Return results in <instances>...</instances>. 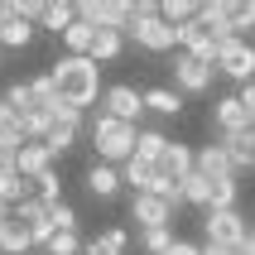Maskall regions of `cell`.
Returning <instances> with one entry per match:
<instances>
[{"instance_id":"6da1fadb","label":"cell","mask_w":255,"mask_h":255,"mask_svg":"<svg viewBox=\"0 0 255 255\" xmlns=\"http://www.w3.org/2000/svg\"><path fill=\"white\" fill-rule=\"evenodd\" d=\"M48 77H53L58 101L72 106V111H87L92 101H101V68L92 63V58H63Z\"/></svg>"},{"instance_id":"7a4b0ae2","label":"cell","mask_w":255,"mask_h":255,"mask_svg":"<svg viewBox=\"0 0 255 255\" xmlns=\"http://www.w3.org/2000/svg\"><path fill=\"white\" fill-rule=\"evenodd\" d=\"M135 140H140V126H126V121H116V116L97 111L92 116V144H97V159L101 164H130L135 159Z\"/></svg>"},{"instance_id":"3957f363","label":"cell","mask_w":255,"mask_h":255,"mask_svg":"<svg viewBox=\"0 0 255 255\" xmlns=\"http://www.w3.org/2000/svg\"><path fill=\"white\" fill-rule=\"evenodd\" d=\"M202 231H207V246H222V251H241L251 236V227L236 207L231 212H202Z\"/></svg>"},{"instance_id":"277c9868","label":"cell","mask_w":255,"mask_h":255,"mask_svg":"<svg viewBox=\"0 0 255 255\" xmlns=\"http://www.w3.org/2000/svg\"><path fill=\"white\" fill-rule=\"evenodd\" d=\"M217 72L231 77V82H255V43L251 39H227L217 48Z\"/></svg>"},{"instance_id":"5b68a950","label":"cell","mask_w":255,"mask_h":255,"mask_svg":"<svg viewBox=\"0 0 255 255\" xmlns=\"http://www.w3.org/2000/svg\"><path fill=\"white\" fill-rule=\"evenodd\" d=\"M101 111L116 116V121H126V126H140V116H144V92H135L130 82H116L101 92Z\"/></svg>"},{"instance_id":"8992f818","label":"cell","mask_w":255,"mask_h":255,"mask_svg":"<svg viewBox=\"0 0 255 255\" xmlns=\"http://www.w3.org/2000/svg\"><path fill=\"white\" fill-rule=\"evenodd\" d=\"M212 77H217L212 63H198L193 53H178V58H173V87H178V92L202 97V92H212Z\"/></svg>"},{"instance_id":"52a82bcc","label":"cell","mask_w":255,"mask_h":255,"mask_svg":"<svg viewBox=\"0 0 255 255\" xmlns=\"http://www.w3.org/2000/svg\"><path fill=\"white\" fill-rule=\"evenodd\" d=\"M130 39L140 43L144 53H173V48H178V39H173V24H164L159 14H149V19H135Z\"/></svg>"},{"instance_id":"ba28073f","label":"cell","mask_w":255,"mask_h":255,"mask_svg":"<svg viewBox=\"0 0 255 255\" xmlns=\"http://www.w3.org/2000/svg\"><path fill=\"white\" fill-rule=\"evenodd\" d=\"M130 217H135L140 231H159V227L173 222V207L164 198H154V193H135V198H130Z\"/></svg>"},{"instance_id":"9c48e42d","label":"cell","mask_w":255,"mask_h":255,"mask_svg":"<svg viewBox=\"0 0 255 255\" xmlns=\"http://www.w3.org/2000/svg\"><path fill=\"white\" fill-rule=\"evenodd\" d=\"M14 222H19V227L29 231V236H34V246H48L53 241V217H48V207H43L39 198H29V202H19V207H14Z\"/></svg>"},{"instance_id":"30bf717a","label":"cell","mask_w":255,"mask_h":255,"mask_svg":"<svg viewBox=\"0 0 255 255\" xmlns=\"http://www.w3.org/2000/svg\"><path fill=\"white\" fill-rule=\"evenodd\" d=\"M77 135H82V111H72V106H63L58 101V111H53V130H48V149L53 154H63V149H72L77 144Z\"/></svg>"},{"instance_id":"8fae6325","label":"cell","mask_w":255,"mask_h":255,"mask_svg":"<svg viewBox=\"0 0 255 255\" xmlns=\"http://www.w3.org/2000/svg\"><path fill=\"white\" fill-rule=\"evenodd\" d=\"M212 126L222 130V135H241V130H255V121H251V111L241 106V97L231 92V97H217V106H212Z\"/></svg>"},{"instance_id":"7c38bea8","label":"cell","mask_w":255,"mask_h":255,"mask_svg":"<svg viewBox=\"0 0 255 255\" xmlns=\"http://www.w3.org/2000/svg\"><path fill=\"white\" fill-rule=\"evenodd\" d=\"M53 149H48V144H34L29 140L24 149H19V159H14V173H19V178H29V183H39L43 173H53Z\"/></svg>"},{"instance_id":"4fadbf2b","label":"cell","mask_w":255,"mask_h":255,"mask_svg":"<svg viewBox=\"0 0 255 255\" xmlns=\"http://www.w3.org/2000/svg\"><path fill=\"white\" fill-rule=\"evenodd\" d=\"M159 173H164V178H173V183L193 178V173H198V149H188V144L169 140V149H164V159H159Z\"/></svg>"},{"instance_id":"5bb4252c","label":"cell","mask_w":255,"mask_h":255,"mask_svg":"<svg viewBox=\"0 0 255 255\" xmlns=\"http://www.w3.org/2000/svg\"><path fill=\"white\" fill-rule=\"evenodd\" d=\"M198 173H202V178H212V183L236 178V164H231V154H227V144H222V140L198 149Z\"/></svg>"},{"instance_id":"9a60e30c","label":"cell","mask_w":255,"mask_h":255,"mask_svg":"<svg viewBox=\"0 0 255 255\" xmlns=\"http://www.w3.org/2000/svg\"><path fill=\"white\" fill-rule=\"evenodd\" d=\"M87 193H92V198H116V193H121V169L97 159V164L87 169Z\"/></svg>"},{"instance_id":"2e32d148","label":"cell","mask_w":255,"mask_h":255,"mask_svg":"<svg viewBox=\"0 0 255 255\" xmlns=\"http://www.w3.org/2000/svg\"><path fill=\"white\" fill-rule=\"evenodd\" d=\"M222 144H227V154H231V164H236V173H241V169H255V130L222 135Z\"/></svg>"},{"instance_id":"e0dca14e","label":"cell","mask_w":255,"mask_h":255,"mask_svg":"<svg viewBox=\"0 0 255 255\" xmlns=\"http://www.w3.org/2000/svg\"><path fill=\"white\" fill-rule=\"evenodd\" d=\"M144 111L178 116V111H183V92H178V87H149V92H144Z\"/></svg>"},{"instance_id":"ac0fdd59","label":"cell","mask_w":255,"mask_h":255,"mask_svg":"<svg viewBox=\"0 0 255 255\" xmlns=\"http://www.w3.org/2000/svg\"><path fill=\"white\" fill-rule=\"evenodd\" d=\"M29 198H34V183L19 178L14 169H0V202H5V207H19V202H29Z\"/></svg>"},{"instance_id":"d6986e66","label":"cell","mask_w":255,"mask_h":255,"mask_svg":"<svg viewBox=\"0 0 255 255\" xmlns=\"http://www.w3.org/2000/svg\"><path fill=\"white\" fill-rule=\"evenodd\" d=\"M159 178V164H144V159H130V164H121V183H130L135 193H149Z\"/></svg>"},{"instance_id":"ffe728a7","label":"cell","mask_w":255,"mask_h":255,"mask_svg":"<svg viewBox=\"0 0 255 255\" xmlns=\"http://www.w3.org/2000/svg\"><path fill=\"white\" fill-rule=\"evenodd\" d=\"M24 251H34V236L10 217V222L0 227V255H24Z\"/></svg>"},{"instance_id":"44dd1931","label":"cell","mask_w":255,"mask_h":255,"mask_svg":"<svg viewBox=\"0 0 255 255\" xmlns=\"http://www.w3.org/2000/svg\"><path fill=\"white\" fill-rule=\"evenodd\" d=\"M72 24H77V5H68V0H48L43 29H48V34H68Z\"/></svg>"},{"instance_id":"7402d4cb","label":"cell","mask_w":255,"mask_h":255,"mask_svg":"<svg viewBox=\"0 0 255 255\" xmlns=\"http://www.w3.org/2000/svg\"><path fill=\"white\" fill-rule=\"evenodd\" d=\"M164 149H169V135H164V130H140V140H135V159L159 164V159H164Z\"/></svg>"},{"instance_id":"603a6c76","label":"cell","mask_w":255,"mask_h":255,"mask_svg":"<svg viewBox=\"0 0 255 255\" xmlns=\"http://www.w3.org/2000/svg\"><path fill=\"white\" fill-rule=\"evenodd\" d=\"M126 241H130L126 231L111 227V231H101V236H92V241L82 246V255H121V251H126Z\"/></svg>"},{"instance_id":"cb8c5ba5","label":"cell","mask_w":255,"mask_h":255,"mask_svg":"<svg viewBox=\"0 0 255 255\" xmlns=\"http://www.w3.org/2000/svg\"><path fill=\"white\" fill-rule=\"evenodd\" d=\"M29 43H34V24L5 14V24H0V48H29Z\"/></svg>"},{"instance_id":"d4e9b609","label":"cell","mask_w":255,"mask_h":255,"mask_svg":"<svg viewBox=\"0 0 255 255\" xmlns=\"http://www.w3.org/2000/svg\"><path fill=\"white\" fill-rule=\"evenodd\" d=\"M48 130H53V111H43V106H29V111H24V140L43 144V140H48Z\"/></svg>"},{"instance_id":"484cf974","label":"cell","mask_w":255,"mask_h":255,"mask_svg":"<svg viewBox=\"0 0 255 255\" xmlns=\"http://www.w3.org/2000/svg\"><path fill=\"white\" fill-rule=\"evenodd\" d=\"M198 10H202V5H193V0H164V5H159V19L178 29V24H193Z\"/></svg>"},{"instance_id":"4316f807","label":"cell","mask_w":255,"mask_h":255,"mask_svg":"<svg viewBox=\"0 0 255 255\" xmlns=\"http://www.w3.org/2000/svg\"><path fill=\"white\" fill-rule=\"evenodd\" d=\"M231 34L236 39L255 34V0H231Z\"/></svg>"},{"instance_id":"83f0119b","label":"cell","mask_w":255,"mask_h":255,"mask_svg":"<svg viewBox=\"0 0 255 255\" xmlns=\"http://www.w3.org/2000/svg\"><path fill=\"white\" fill-rule=\"evenodd\" d=\"M183 202H193V207H212V178H202V173H193V178H183Z\"/></svg>"},{"instance_id":"f1b7e54d","label":"cell","mask_w":255,"mask_h":255,"mask_svg":"<svg viewBox=\"0 0 255 255\" xmlns=\"http://www.w3.org/2000/svg\"><path fill=\"white\" fill-rule=\"evenodd\" d=\"M121 48H126V34H97V48H92V63H116L121 58Z\"/></svg>"},{"instance_id":"f546056e","label":"cell","mask_w":255,"mask_h":255,"mask_svg":"<svg viewBox=\"0 0 255 255\" xmlns=\"http://www.w3.org/2000/svg\"><path fill=\"white\" fill-rule=\"evenodd\" d=\"M0 135H14V140H24V111L10 106V101L0 97Z\"/></svg>"},{"instance_id":"4dcf8cb0","label":"cell","mask_w":255,"mask_h":255,"mask_svg":"<svg viewBox=\"0 0 255 255\" xmlns=\"http://www.w3.org/2000/svg\"><path fill=\"white\" fill-rule=\"evenodd\" d=\"M34 198H39L43 207H58V202H63V178H58V173H43L39 183H34Z\"/></svg>"},{"instance_id":"1f68e13d","label":"cell","mask_w":255,"mask_h":255,"mask_svg":"<svg viewBox=\"0 0 255 255\" xmlns=\"http://www.w3.org/2000/svg\"><path fill=\"white\" fill-rule=\"evenodd\" d=\"M82 236H77V231H53V241H48V246H43V251H48V255H82Z\"/></svg>"},{"instance_id":"d6a6232c","label":"cell","mask_w":255,"mask_h":255,"mask_svg":"<svg viewBox=\"0 0 255 255\" xmlns=\"http://www.w3.org/2000/svg\"><path fill=\"white\" fill-rule=\"evenodd\" d=\"M178 241L173 236V227H159V231H144V251L149 255H169V246Z\"/></svg>"},{"instance_id":"836d02e7","label":"cell","mask_w":255,"mask_h":255,"mask_svg":"<svg viewBox=\"0 0 255 255\" xmlns=\"http://www.w3.org/2000/svg\"><path fill=\"white\" fill-rule=\"evenodd\" d=\"M29 140H14V135H0V169H14V159L24 149Z\"/></svg>"},{"instance_id":"e575fe53","label":"cell","mask_w":255,"mask_h":255,"mask_svg":"<svg viewBox=\"0 0 255 255\" xmlns=\"http://www.w3.org/2000/svg\"><path fill=\"white\" fill-rule=\"evenodd\" d=\"M48 217H53V231H77V212H72L68 202H58V207H48Z\"/></svg>"},{"instance_id":"d590c367","label":"cell","mask_w":255,"mask_h":255,"mask_svg":"<svg viewBox=\"0 0 255 255\" xmlns=\"http://www.w3.org/2000/svg\"><path fill=\"white\" fill-rule=\"evenodd\" d=\"M236 97H241V106H246V111H251V121H255V82H246L241 92H236Z\"/></svg>"},{"instance_id":"8d00e7d4","label":"cell","mask_w":255,"mask_h":255,"mask_svg":"<svg viewBox=\"0 0 255 255\" xmlns=\"http://www.w3.org/2000/svg\"><path fill=\"white\" fill-rule=\"evenodd\" d=\"M169 255H202V246H193V241H173Z\"/></svg>"},{"instance_id":"74e56055","label":"cell","mask_w":255,"mask_h":255,"mask_svg":"<svg viewBox=\"0 0 255 255\" xmlns=\"http://www.w3.org/2000/svg\"><path fill=\"white\" fill-rule=\"evenodd\" d=\"M202 255H236V251H222V246H207V241H202Z\"/></svg>"},{"instance_id":"f35d334b","label":"cell","mask_w":255,"mask_h":255,"mask_svg":"<svg viewBox=\"0 0 255 255\" xmlns=\"http://www.w3.org/2000/svg\"><path fill=\"white\" fill-rule=\"evenodd\" d=\"M236 255H255V231H251V236H246V246H241V251H236Z\"/></svg>"},{"instance_id":"ab89813d","label":"cell","mask_w":255,"mask_h":255,"mask_svg":"<svg viewBox=\"0 0 255 255\" xmlns=\"http://www.w3.org/2000/svg\"><path fill=\"white\" fill-rule=\"evenodd\" d=\"M10 212H14V207H5V202H0V227H5V222H10Z\"/></svg>"}]
</instances>
